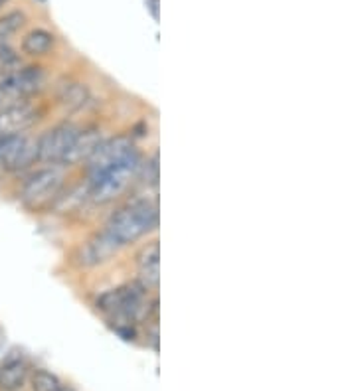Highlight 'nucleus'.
I'll return each mask as SVG.
<instances>
[{"label": "nucleus", "mask_w": 356, "mask_h": 391, "mask_svg": "<svg viewBox=\"0 0 356 391\" xmlns=\"http://www.w3.org/2000/svg\"><path fill=\"white\" fill-rule=\"evenodd\" d=\"M38 162V142L36 135H18V137L0 140V170L10 176H20L34 168Z\"/></svg>", "instance_id": "obj_5"}, {"label": "nucleus", "mask_w": 356, "mask_h": 391, "mask_svg": "<svg viewBox=\"0 0 356 391\" xmlns=\"http://www.w3.org/2000/svg\"><path fill=\"white\" fill-rule=\"evenodd\" d=\"M28 24L24 10H8L0 14V44H10Z\"/></svg>", "instance_id": "obj_9"}, {"label": "nucleus", "mask_w": 356, "mask_h": 391, "mask_svg": "<svg viewBox=\"0 0 356 391\" xmlns=\"http://www.w3.org/2000/svg\"><path fill=\"white\" fill-rule=\"evenodd\" d=\"M135 281L143 287L157 293L161 287V249H159V239L152 235L143 243H138V249L135 251Z\"/></svg>", "instance_id": "obj_6"}, {"label": "nucleus", "mask_w": 356, "mask_h": 391, "mask_svg": "<svg viewBox=\"0 0 356 391\" xmlns=\"http://www.w3.org/2000/svg\"><path fill=\"white\" fill-rule=\"evenodd\" d=\"M59 38L54 30H50L46 26H34L30 30H26L20 36L18 42V52L20 56L30 61H44L52 58L54 54H58Z\"/></svg>", "instance_id": "obj_7"}, {"label": "nucleus", "mask_w": 356, "mask_h": 391, "mask_svg": "<svg viewBox=\"0 0 356 391\" xmlns=\"http://www.w3.org/2000/svg\"><path fill=\"white\" fill-rule=\"evenodd\" d=\"M159 221L161 212L157 196L135 192L113 206L104 219L99 233L117 251H123L152 237L159 230Z\"/></svg>", "instance_id": "obj_1"}, {"label": "nucleus", "mask_w": 356, "mask_h": 391, "mask_svg": "<svg viewBox=\"0 0 356 391\" xmlns=\"http://www.w3.org/2000/svg\"><path fill=\"white\" fill-rule=\"evenodd\" d=\"M83 121L62 117L48 125L44 131L36 135L38 142V162L40 164H64L68 152L73 147L76 138L80 137Z\"/></svg>", "instance_id": "obj_4"}, {"label": "nucleus", "mask_w": 356, "mask_h": 391, "mask_svg": "<svg viewBox=\"0 0 356 391\" xmlns=\"http://www.w3.org/2000/svg\"><path fill=\"white\" fill-rule=\"evenodd\" d=\"M28 383L32 391H59L64 381L59 380L54 371L46 368H32L28 376Z\"/></svg>", "instance_id": "obj_10"}, {"label": "nucleus", "mask_w": 356, "mask_h": 391, "mask_svg": "<svg viewBox=\"0 0 356 391\" xmlns=\"http://www.w3.org/2000/svg\"><path fill=\"white\" fill-rule=\"evenodd\" d=\"M59 391H76V390H73V388H69V385H66V383H64V385L59 388Z\"/></svg>", "instance_id": "obj_11"}, {"label": "nucleus", "mask_w": 356, "mask_h": 391, "mask_svg": "<svg viewBox=\"0 0 356 391\" xmlns=\"http://www.w3.org/2000/svg\"><path fill=\"white\" fill-rule=\"evenodd\" d=\"M30 364L22 356H8L0 364V391H20L28 383Z\"/></svg>", "instance_id": "obj_8"}, {"label": "nucleus", "mask_w": 356, "mask_h": 391, "mask_svg": "<svg viewBox=\"0 0 356 391\" xmlns=\"http://www.w3.org/2000/svg\"><path fill=\"white\" fill-rule=\"evenodd\" d=\"M6 2H8V0H0V10H2V8L6 6Z\"/></svg>", "instance_id": "obj_12"}, {"label": "nucleus", "mask_w": 356, "mask_h": 391, "mask_svg": "<svg viewBox=\"0 0 356 391\" xmlns=\"http://www.w3.org/2000/svg\"><path fill=\"white\" fill-rule=\"evenodd\" d=\"M50 109H54L52 101L48 103L44 97H30L12 101L0 107V138L30 135L34 128L46 121Z\"/></svg>", "instance_id": "obj_3"}, {"label": "nucleus", "mask_w": 356, "mask_h": 391, "mask_svg": "<svg viewBox=\"0 0 356 391\" xmlns=\"http://www.w3.org/2000/svg\"><path fill=\"white\" fill-rule=\"evenodd\" d=\"M71 174L73 170L64 164H36L28 172L20 174V182L16 186L18 204L36 216L50 214Z\"/></svg>", "instance_id": "obj_2"}]
</instances>
